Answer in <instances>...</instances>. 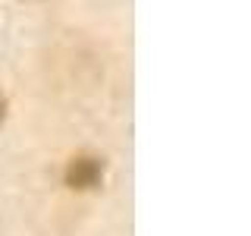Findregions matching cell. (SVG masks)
Segmentation results:
<instances>
[{"mask_svg": "<svg viewBox=\"0 0 251 236\" xmlns=\"http://www.w3.org/2000/svg\"><path fill=\"white\" fill-rule=\"evenodd\" d=\"M69 179H73L75 186H91L94 179H98V164H91V161H75L73 170H69Z\"/></svg>", "mask_w": 251, "mask_h": 236, "instance_id": "cell-1", "label": "cell"}]
</instances>
